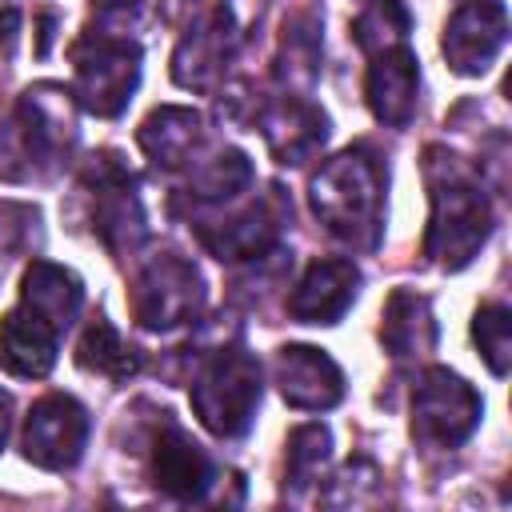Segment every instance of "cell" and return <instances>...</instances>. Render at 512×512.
Masks as SVG:
<instances>
[{
	"instance_id": "cell-1",
	"label": "cell",
	"mask_w": 512,
	"mask_h": 512,
	"mask_svg": "<svg viewBox=\"0 0 512 512\" xmlns=\"http://www.w3.org/2000/svg\"><path fill=\"white\" fill-rule=\"evenodd\" d=\"M424 184H428V228H424V256L444 268L460 272L476 260V252L492 236V200L480 180L464 168L460 156L432 144L424 152Z\"/></svg>"
},
{
	"instance_id": "cell-2",
	"label": "cell",
	"mask_w": 512,
	"mask_h": 512,
	"mask_svg": "<svg viewBox=\"0 0 512 512\" xmlns=\"http://www.w3.org/2000/svg\"><path fill=\"white\" fill-rule=\"evenodd\" d=\"M384 192H388V168L368 144L336 152L308 180L312 216L336 240H344L352 248H376L380 244Z\"/></svg>"
},
{
	"instance_id": "cell-3",
	"label": "cell",
	"mask_w": 512,
	"mask_h": 512,
	"mask_svg": "<svg viewBox=\"0 0 512 512\" xmlns=\"http://www.w3.org/2000/svg\"><path fill=\"white\" fill-rule=\"evenodd\" d=\"M260 396H264L260 360L240 344L208 352L200 360L192 384H188V400H192L196 420L220 440L244 436L252 428Z\"/></svg>"
},
{
	"instance_id": "cell-4",
	"label": "cell",
	"mask_w": 512,
	"mask_h": 512,
	"mask_svg": "<svg viewBox=\"0 0 512 512\" xmlns=\"http://www.w3.org/2000/svg\"><path fill=\"white\" fill-rule=\"evenodd\" d=\"M76 136V96L60 84H36L12 112L4 160H20L16 176H52L68 164Z\"/></svg>"
},
{
	"instance_id": "cell-5",
	"label": "cell",
	"mask_w": 512,
	"mask_h": 512,
	"mask_svg": "<svg viewBox=\"0 0 512 512\" xmlns=\"http://www.w3.org/2000/svg\"><path fill=\"white\" fill-rule=\"evenodd\" d=\"M140 84V44L108 28H84L72 44V96L92 116H120Z\"/></svg>"
},
{
	"instance_id": "cell-6",
	"label": "cell",
	"mask_w": 512,
	"mask_h": 512,
	"mask_svg": "<svg viewBox=\"0 0 512 512\" xmlns=\"http://www.w3.org/2000/svg\"><path fill=\"white\" fill-rule=\"evenodd\" d=\"M84 196H88V224L100 236V244L120 260L132 256L148 236V220L136 196V176L124 168L116 152H100L88 160Z\"/></svg>"
},
{
	"instance_id": "cell-7",
	"label": "cell",
	"mask_w": 512,
	"mask_h": 512,
	"mask_svg": "<svg viewBox=\"0 0 512 512\" xmlns=\"http://www.w3.org/2000/svg\"><path fill=\"white\" fill-rule=\"evenodd\" d=\"M132 320L148 332H172L188 320L200 316L204 308V276L192 260L176 252H156L148 256L128 288Z\"/></svg>"
},
{
	"instance_id": "cell-8",
	"label": "cell",
	"mask_w": 512,
	"mask_h": 512,
	"mask_svg": "<svg viewBox=\"0 0 512 512\" xmlns=\"http://www.w3.org/2000/svg\"><path fill=\"white\" fill-rule=\"evenodd\" d=\"M484 416L480 392L452 368H424L412 388V440L424 448H460Z\"/></svg>"
},
{
	"instance_id": "cell-9",
	"label": "cell",
	"mask_w": 512,
	"mask_h": 512,
	"mask_svg": "<svg viewBox=\"0 0 512 512\" xmlns=\"http://www.w3.org/2000/svg\"><path fill=\"white\" fill-rule=\"evenodd\" d=\"M88 432H92L88 408L68 392H48L28 408L20 448H24L28 464L48 468V472H64L84 456Z\"/></svg>"
},
{
	"instance_id": "cell-10",
	"label": "cell",
	"mask_w": 512,
	"mask_h": 512,
	"mask_svg": "<svg viewBox=\"0 0 512 512\" xmlns=\"http://www.w3.org/2000/svg\"><path fill=\"white\" fill-rule=\"evenodd\" d=\"M148 476H152L156 492H164L168 500H180V504L204 500L212 492V484L220 480L212 456L172 420V412H160V420L148 432Z\"/></svg>"
},
{
	"instance_id": "cell-11",
	"label": "cell",
	"mask_w": 512,
	"mask_h": 512,
	"mask_svg": "<svg viewBox=\"0 0 512 512\" xmlns=\"http://www.w3.org/2000/svg\"><path fill=\"white\" fill-rule=\"evenodd\" d=\"M244 40V20L236 12V4H216L208 12H200L188 32L180 36L176 52H172V80L180 88L204 92L216 84V76L228 68V60L236 56Z\"/></svg>"
},
{
	"instance_id": "cell-12",
	"label": "cell",
	"mask_w": 512,
	"mask_h": 512,
	"mask_svg": "<svg viewBox=\"0 0 512 512\" xmlns=\"http://www.w3.org/2000/svg\"><path fill=\"white\" fill-rule=\"evenodd\" d=\"M288 212L292 208L284 204L280 188H268L260 200L244 204L240 212H232L224 220H192V228L216 260L240 264V260H260L280 244V228H284Z\"/></svg>"
},
{
	"instance_id": "cell-13",
	"label": "cell",
	"mask_w": 512,
	"mask_h": 512,
	"mask_svg": "<svg viewBox=\"0 0 512 512\" xmlns=\"http://www.w3.org/2000/svg\"><path fill=\"white\" fill-rule=\"evenodd\" d=\"M508 40V8L504 0H464L440 32V52L452 72L484 76Z\"/></svg>"
},
{
	"instance_id": "cell-14",
	"label": "cell",
	"mask_w": 512,
	"mask_h": 512,
	"mask_svg": "<svg viewBox=\"0 0 512 512\" xmlns=\"http://www.w3.org/2000/svg\"><path fill=\"white\" fill-rule=\"evenodd\" d=\"M256 128L272 152L276 164H288V168H300L308 164L324 140H328V116L320 104H312L308 96H272L256 108Z\"/></svg>"
},
{
	"instance_id": "cell-15",
	"label": "cell",
	"mask_w": 512,
	"mask_h": 512,
	"mask_svg": "<svg viewBox=\"0 0 512 512\" xmlns=\"http://www.w3.org/2000/svg\"><path fill=\"white\" fill-rule=\"evenodd\" d=\"M272 376L288 408L300 412H328L344 400V372L340 364L312 344H284L272 356Z\"/></svg>"
},
{
	"instance_id": "cell-16",
	"label": "cell",
	"mask_w": 512,
	"mask_h": 512,
	"mask_svg": "<svg viewBox=\"0 0 512 512\" xmlns=\"http://www.w3.org/2000/svg\"><path fill=\"white\" fill-rule=\"evenodd\" d=\"M356 292H360V268L352 260L344 256L312 260L288 296V316L296 324H336L356 304Z\"/></svg>"
},
{
	"instance_id": "cell-17",
	"label": "cell",
	"mask_w": 512,
	"mask_h": 512,
	"mask_svg": "<svg viewBox=\"0 0 512 512\" xmlns=\"http://www.w3.org/2000/svg\"><path fill=\"white\" fill-rule=\"evenodd\" d=\"M60 336L64 332L48 316H40L24 300H16V308H8L0 316V368L20 380L48 376L56 364V352H60Z\"/></svg>"
},
{
	"instance_id": "cell-18",
	"label": "cell",
	"mask_w": 512,
	"mask_h": 512,
	"mask_svg": "<svg viewBox=\"0 0 512 512\" xmlns=\"http://www.w3.org/2000/svg\"><path fill=\"white\" fill-rule=\"evenodd\" d=\"M420 96V60L408 44L376 52L364 76V100L384 128H408Z\"/></svg>"
},
{
	"instance_id": "cell-19",
	"label": "cell",
	"mask_w": 512,
	"mask_h": 512,
	"mask_svg": "<svg viewBox=\"0 0 512 512\" xmlns=\"http://www.w3.org/2000/svg\"><path fill=\"white\" fill-rule=\"evenodd\" d=\"M380 344L396 364L424 360L436 348V316L416 288H392L380 312Z\"/></svg>"
},
{
	"instance_id": "cell-20",
	"label": "cell",
	"mask_w": 512,
	"mask_h": 512,
	"mask_svg": "<svg viewBox=\"0 0 512 512\" xmlns=\"http://www.w3.org/2000/svg\"><path fill=\"white\" fill-rule=\"evenodd\" d=\"M136 140L156 168H180L204 140V116L184 104H160L144 116Z\"/></svg>"
},
{
	"instance_id": "cell-21",
	"label": "cell",
	"mask_w": 512,
	"mask_h": 512,
	"mask_svg": "<svg viewBox=\"0 0 512 512\" xmlns=\"http://www.w3.org/2000/svg\"><path fill=\"white\" fill-rule=\"evenodd\" d=\"M20 300L28 308H36L40 316H48L60 332H68V324L80 316V304H84V284L72 268L64 264H52V260H32L24 268V280H20Z\"/></svg>"
},
{
	"instance_id": "cell-22",
	"label": "cell",
	"mask_w": 512,
	"mask_h": 512,
	"mask_svg": "<svg viewBox=\"0 0 512 512\" xmlns=\"http://www.w3.org/2000/svg\"><path fill=\"white\" fill-rule=\"evenodd\" d=\"M276 80L296 96H308L312 84L320 80V20L316 16L300 12L284 20L280 48H276Z\"/></svg>"
},
{
	"instance_id": "cell-23",
	"label": "cell",
	"mask_w": 512,
	"mask_h": 512,
	"mask_svg": "<svg viewBox=\"0 0 512 512\" xmlns=\"http://www.w3.org/2000/svg\"><path fill=\"white\" fill-rule=\"evenodd\" d=\"M76 364L92 376H104L112 384H124L140 372V352L108 324V316H92L76 340Z\"/></svg>"
},
{
	"instance_id": "cell-24",
	"label": "cell",
	"mask_w": 512,
	"mask_h": 512,
	"mask_svg": "<svg viewBox=\"0 0 512 512\" xmlns=\"http://www.w3.org/2000/svg\"><path fill=\"white\" fill-rule=\"evenodd\" d=\"M256 172H252V160L240 152V148H220L212 152L208 160H200L188 176V196L200 200V204H228L236 196H244L252 188Z\"/></svg>"
},
{
	"instance_id": "cell-25",
	"label": "cell",
	"mask_w": 512,
	"mask_h": 512,
	"mask_svg": "<svg viewBox=\"0 0 512 512\" xmlns=\"http://www.w3.org/2000/svg\"><path fill=\"white\" fill-rule=\"evenodd\" d=\"M328 460H332V432H328V424H300V428H292V436L284 444V492L300 496L304 488L320 484Z\"/></svg>"
},
{
	"instance_id": "cell-26",
	"label": "cell",
	"mask_w": 512,
	"mask_h": 512,
	"mask_svg": "<svg viewBox=\"0 0 512 512\" xmlns=\"http://www.w3.org/2000/svg\"><path fill=\"white\" fill-rule=\"evenodd\" d=\"M408 32H412V12L404 8V0H368L352 20V40L368 56L408 44Z\"/></svg>"
},
{
	"instance_id": "cell-27",
	"label": "cell",
	"mask_w": 512,
	"mask_h": 512,
	"mask_svg": "<svg viewBox=\"0 0 512 512\" xmlns=\"http://www.w3.org/2000/svg\"><path fill=\"white\" fill-rule=\"evenodd\" d=\"M472 344L492 376H504L512 364V312L504 304H480L472 316Z\"/></svg>"
},
{
	"instance_id": "cell-28",
	"label": "cell",
	"mask_w": 512,
	"mask_h": 512,
	"mask_svg": "<svg viewBox=\"0 0 512 512\" xmlns=\"http://www.w3.org/2000/svg\"><path fill=\"white\" fill-rule=\"evenodd\" d=\"M380 496H384L380 468L360 456V460H352V464H344L336 472V480L324 492V504H332V508H364V504H376Z\"/></svg>"
},
{
	"instance_id": "cell-29",
	"label": "cell",
	"mask_w": 512,
	"mask_h": 512,
	"mask_svg": "<svg viewBox=\"0 0 512 512\" xmlns=\"http://www.w3.org/2000/svg\"><path fill=\"white\" fill-rule=\"evenodd\" d=\"M8 432H12V396L0 388V448L8 444Z\"/></svg>"
},
{
	"instance_id": "cell-30",
	"label": "cell",
	"mask_w": 512,
	"mask_h": 512,
	"mask_svg": "<svg viewBox=\"0 0 512 512\" xmlns=\"http://www.w3.org/2000/svg\"><path fill=\"white\" fill-rule=\"evenodd\" d=\"M100 12H120V8H136L140 0H92Z\"/></svg>"
}]
</instances>
